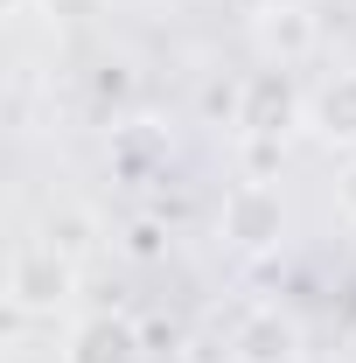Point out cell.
Segmentation results:
<instances>
[{"instance_id": "8", "label": "cell", "mask_w": 356, "mask_h": 363, "mask_svg": "<svg viewBox=\"0 0 356 363\" xmlns=\"http://www.w3.org/2000/svg\"><path fill=\"white\" fill-rule=\"evenodd\" d=\"M43 238L63 252V259H70V266H84L91 245H98V217H91V210H56V217L43 224Z\"/></svg>"}, {"instance_id": "12", "label": "cell", "mask_w": 356, "mask_h": 363, "mask_svg": "<svg viewBox=\"0 0 356 363\" xmlns=\"http://www.w3.org/2000/svg\"><path fill=\"white\" fill-rule=\"evenodd\" d=\"M335 210H343V217L356 224V161L343 168V175H335Z\"/></svg>"}, {"instance_id": "7", "label": "cell", "mask_w": 356, "mask_h": 363, "mask_svg": "<svg viewBox=\"0 0 356 363\" xmlns=\"http://www.w3.org/2000/svg\"><path fill=\"white\" fill-rule=\"evenodd\" d=\"M308 126L328 140V147H350L356 154V70H335V77L308 98Z\"/></svg>"}, {"instance_id": "2", "label": "cell", "mask_w": 356, "mask_h": 363, "mask_svg": "<svg viewBox=\"0 0 356 363\" xmlns=\"http://www.w3.org/2000/svg\"><path fill=\"white\" fill-rule=\"evenodd\" d=\"M217 230L238 252H272V245L287 238V203H279V189H272V182H238V189L223 196V210H217Z\"/></svg>"}, {"instance_id": "3", "label": "cell", "mask_w": 356, "mask_h": 363, "mask_svg": "<svg viewBox=\"0 0 356 363\" xmlns=\"http://www.w3.org/2000/svg\"><path fill=\"white\" fill-rule=\"evenodd\" d=\"M252 49L279 63V70H294V63H308L314 49H321V21H314L308 0H266L259 14H252Z\"/></svg>"}, {"instance_id": "15", "label": "cell", "mask_w": 356, "mask_h": 363, "mask_svg": "<svg viewBox=\"0 0 356 363\" xmlns=\"http://www.w3.org/2000/svg\"><path fill=\"white\" fill-rule=\"evenodd\" d=\"M217 363H245V357H230V350H223V357H217Z\"/></svg>"}, {"instance_id": "10", "label": "cell", "mask_w": 356, "mask_h": 363, "mask_svg": "<svg viewBox=\"0 0 356 363\" xmlns=\"http://www.w3.org/2000/svg\"><path fill=\"white\" fill-rule=\"evenodd\" d=\"M238 147H245V182H272V175H279V147H287V140L238 133Z\"/></svg>"}, {"instance_id": "5", "label": "cell", "mask_w": 356, "mask_h": 363, "mask_svg": "<svg viewBox=\"0 0 356 363\" xmlns=\"http://www.w3.org/2000/svg\"><path fill=\"white\" fill-rule=\"evenodd\" d=\"M147 357V335L126 315H84L63 335V357L56 363H140Z\"/></svg>"}, {"instance_id": "9", "label": "cell", "mask_w": 356, "mask_h": 363, "mask_svg": "<svg viewBox=\"0 0 356 363\" xmlns=\"http://www.w3.org/2000/svg\"><path fill=\"white\" fill-rule=\"evenodd\" d=\"M91 98H98V105H112V112H119V105H126V98H133V63H119V56H105V63H98V70H91Z\"/></svg>"}, {"instance_id": "13", "label": "cell", "mask_w": 356, "mask_h": 363, "mask_svg": "<svg viewBox=\"0 0 356 363\" xmlns=\"http://www.w3.org/2000/svg\"><path fill=\"white\" fill-rule=\"evenodd\" d=\"M49 14H98V7H105V0H43Z\"/></svg>"}, {"instance_id": "11", "label": "cell", "mask_w": 356, "mask_h": 363, "mask_svg": "<svg viewBox=\"0 0 356 363\" xmlns=\"http://www.w3.org/2000/svg\"><path fill=\"white\" fill-rule=\"evenodd\" d=\"M161 245H168V230L154 224V217H140V224L126 230V252H133V259H161Z\"/></svg>"}, {"instance_id": "4", "label": "cell", "mask_w": 356, "mask_h": 363, "mask_svg": "<svg viewBox=\"0 0 356 363\" xmlns=\"http://www.w3.org/2000/svg\"><path fill=\"white\" fill-rule=\"evenodd\" d=\"M308 119V105H301V91H294V70H252L245 77V98H238V133H266V140H287V126H301Z\"/></svg>"}, {"instance_id": "6", "label": "cell", "mask_w": 356, "mask_h": 363, "mask_svg": "<svg viewBox=\"0 0 356 363\" xmlns=\"http://www.w3.org/2000/svg\"><path fill=\"white\" fill-rule=\"evenodd\" d=\"M230 357H245V363H294V357H301V328H294V315L252 308V315L230 328Z\"/></svg>"}, {"instance_id": "1", "label": "cell", "mask_w": 356, "mask_h": 363, "mask_svg": "<svg viewBox=\"0 0 356 363\" xmlns=\"http://www.w3.org/2000/svg\"><path fill=\"white\" fill-rule=\"evenodd\" d=\"M70 294H77V266L49 245L43 230L28 245H14V259H7V308L14 315H56Z\"/></svg>"}, {"instance_id": "14", "label": "cell", "mask_w": 356, "mask_h": 363, "mask_svg": "<svg viewBox=\"0 0 356 363\" xmlns=\"http://www.w3.org/2000/svg\"><path fill=\"white\" fill-rule=\"evenodd\" d=\"M28 7H35V0H0V14H7V21H21Z\"/></svg>"}]
</instances>
